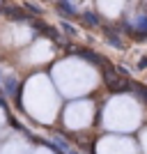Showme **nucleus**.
Returning a JSON list of instances; mask_svg holds the SVG:
<instances>
[{
	"label": "nucleus",
	"instance_id": "3",
	"mask_svg": "<svg viewBox=\"0 0 147 154\" xmlns=\"http://www.w3.org/2000/svg\"><path fill=\"white\" fill-rule=\"evenodd\" d=\"M138 67H140V69H145V67H147V58H142V62L138 64Z\"/></svg>",
	"mask_w": 147,
	"mask_h": 154
},
{
	"label": "nucleus",
	"instance_id": "1",
	"mask_svg": "<svg viewBox=\"0 0 147 154\" xmlns=\"http://www.w3.org/2000/svg\"><path fill=\"white\" fill-rule=\"evenodd\" d=\"M83 19H85V23H87V26H99V16H96V14H92V12H85Z\"/></svg>",
	"mask_w": 147,
	"mask_h": 154
},
{
	"label": "nucleus",
	"instance_id": "2",
	"mask_svg": "<svg viewBox=\"0 0 147 154\" xmlns=\"http://www.w3.org/2000/svg\"><path fill=\"white\" fill-rule=\"evenodd\" d=\"M60 9H62L64 14H76V5H71V0H62V2H60Z\"/></svg>",
	"mask_w": 147,
	"mask_h": 154
}]
</instances>
